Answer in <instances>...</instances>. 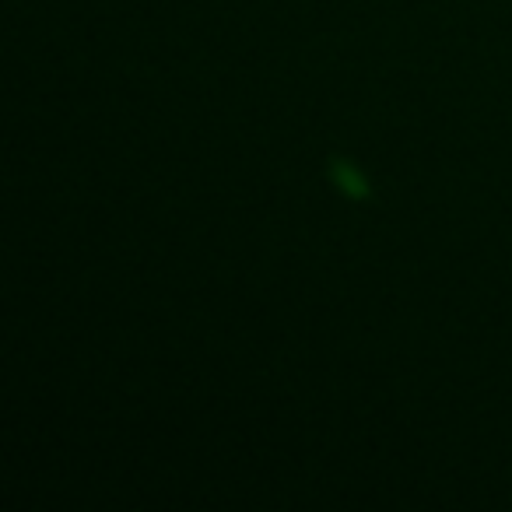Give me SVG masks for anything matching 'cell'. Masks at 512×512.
Instances as JSON below:
<instances>
[{"instance_id": "1", "label": "cell", "mask_w": 512, "mask_h": 512, "mask_svg": "<svg viewBox=\"0 0 512 512\" xmlns=\"http://www.w3.org/2000/svg\"><path fill=\"white\" fill-rule=\"evenodd\" d=\"M330 172H334V183L341 186L348 197H355V200L369 197V183H365V176L355 169V165H348L344 158H337V162H330Z\"/></svg>"}]
</instances>
